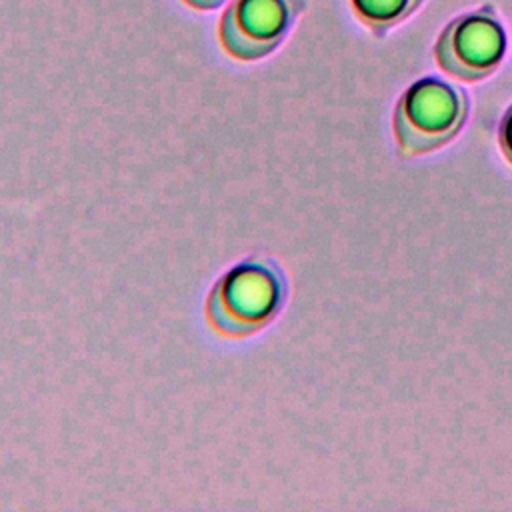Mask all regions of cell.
<instances>
[{"mask_svg":"<svg viewBox=\"0 0 512 512\" xmlns=\"http://www.w3.org/2000/svg\"><path fill=\"white\" fill-rule=\"evenodd\" d=\"M506 54V32L492 4L450 20L434 44L440 70L462 82H478L496 72Z\"/></svg>","mask_w":512,"mask_h":512,"instance_id":"7a4b0ae2","label":"cell"},{"mask_svg":"<svg viewBox=\"0 0 512 512\" xmlns=\"http://www.w3.org/2000/svg\"><path fill=\"white\" fill-rule=\"evenodd\" d=\"M424 0H350L354 16L376 36H386L396 24L412 16Z\"/></svg>","mask_w":512,"mask_h":512,"instance_id":"277c9868","label":"cell"},{"mask_svg":"<svg viewBox=\"0 0 512 512\" xmlns=\"http://www.w3.org/2000/svg\"><path fill=\"white\" fill-rule=\"evenodd\" d=\"M188 4H192V6H196V8H214V6H218L222 0H186Z\"/></svg>","mask_w":512,"mask_h":512,"instance_id":"8992f818","label":"cell"},{"mask_svg":"<svg viewBox=\"0 0 512 512\" xmlns=\"http://www.w3.org/2000/svg\"><path fill=\"white\" fill-rule=\"evenodd\" d=\"M498 144L504 158L512 164V106L504 112L498 124Z\"/></svg>","mask_w":512,"mask_h":512,"instance_id":"5b68a950","label":"cell"},{"mask_svg":"<svg viewBox=\"0 0 512 512\" xmlns=\"http://www.w3.org/2000/svg\"><path fill=\"white\" fill-rule=\"evenodd\" d=\"M470 102L466 92L438 76L412 82L398 98L392 128L404 158L428 154L448 144L464 126Z\"/></svg>","mask_w":512,"mask_h":512,"instance_id":"6da1fadb","label":"cell"},{"mask_svg":"<svg viewBox=\"0 0 512 512\" xmlns=\"http://www.w3.org/2000/svg\"><path fill=\"white\" fill-rule=\"evenodd\" d=\"M302 10L304 0H234L220 22L222 42L240 58L264 56Z\"/></svg>","mask_w":512,"mask_h":512,"instance_id":"3957f363","label":"cell"}]
</instances>
